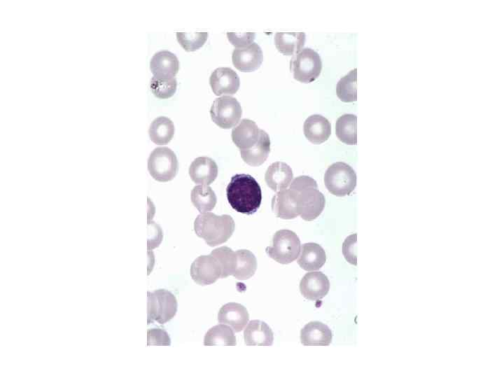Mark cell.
<instances>
[{
  "label": "cell",
  "mask_w": 504,
  "mask_h": 378,
  "mask_svg": "<svg viewBox=\"0 0 504 378\" xmlns=\"http://www.w3.org/2000/svg\"><path fill=\"white\" fill-rule=\"evenodd\" d=\"M272 209L276 217L282 219H293L300 215L297 197L290 189L277 192L272 200Z\"/></svg>",
  "instance_id": "cell-16"
},
{
  "label": "cell",
  "mask_w": 504,
  "mask_h": 378,
  "mask_svg": "<svg viewBox=\"0 0 504 378\" xmlns=\"http://www.w3.org/2000/svg\"><path fill=\"white\" fill-rule=\"evenodd\" d=\"M219 262L221 269V279L232 275L237 267V255L231 248L221 246L213 250L211 253Z\"/></svg>",
  "instance_id": "cell-32"
},
{
  "label": "cell",
  "mask_w": 504,
  "mask_h": 378,
  "mask_svg": "<svg viewBox=\"0 0 504 378\" xmlns=\"http://www.w3.org/2000/svg\"><path fill=\"white\" fill-rule=\"evenodd\" d=\"M174 132V122L164 116L155 118L148 130L150 139L158 145L167 144L172 139Z\"/></svg>",
  "instance_id": "cell-26"
},
{
  "label": "cell",
  "mask_w": 504,
  "mask_h": 378,
  "mask_svg": "<svg viewBox=\"0 0 504 378\" xmlns=\"http://www.w3.org/2000/svg\"><path fill=\"white\" fill-rule=\"evenodd\" d=\"M260 130L253 120L242 119L232 130V141L240 150L251 148L258 142Z\"/></svg>",
  "instance_id": "cell-17"
},
{
  "label": "cell",
  "mask_w": 504,
  "mask_h": 378,
  "mask_svg": "<svg viewBox=\"0 0 504 378\" xmlns=\"http://www.w3.org/2000/svg\"><path fill=\"white\" fill-rule=\"evenodd\" d=\"M212 121L223 129H230L238 124L242 115V108L236 98L223 96L215 99L211 109Z\"/></svg>",
  "instance_id": "cell-9"
},
{
  "label": "cell",
  "mask_w": 504,
  "mask_h": 378,
  "mask_svg": "<svg viewBox=\"0 0 504 378\" xmlns=\"http://www.w3.org/2000/svg\"><path fill=\"white\" fill-rule=\"evenodd\" d=\"M356 68L350 71L338 81L336 93L338 98L344 102H353L357 100Z\"/></svg>",
  "instance_id": "cell-31"
},
{
  "label": "cell",
  "mask_w": 504,
  "mask_h": 378,
  "mask_svg": "<svg viewBox=\"0 0 504 378\" xmlns=\"http://www.w3.org/2000/svg\"><path fill=\"white\" fill-rule=\"evenodd\" d=\"M290 70L295 80L304 83L315 80L322 69V61L318 52L310 48H302L290 59Z\"/></svg>",
  "instance_id": "cell-8"
},
{
  "label": "cell",
  "mask_w": 504,
  "mask_h": 378,
  "mask_svg": "<svg viewBox=\"0 0 504 378\" xmlns=\"http://www.w3.org/2000/svg\"><path fill=\"white\" fill-rule=\"evenodd\" d=\"M236 344V337L233 330L229 326L223 323L211 328L206 332L204 338L205 346H234Z\"/></svg>",
  "instance_id": "cell-28"
},
{
  "label": "cell",
  "mask_w": 504,
  "mask_h": 378,
  "mask_svg": "<svg viewBox=\"0 0 504 378\" xmlns=\"http://www.w3.org/2000/svg\"><path fill=\"white\" fill-rule=\"evenodd\" d=\"M304 134L314 144H320L328 139L331 134L329 120L319 114L309 116L304 122Z\"/></svg>",
  "instance_id": "cell-20"
},
{
  "label": "cell",
  "mask_w": 504,
  "mask_h": 378,
  "mask_svg": "<svg viewBox=\"0 0 504 378\" xmlns=\"http://www.w3.org/2000/svg\"><path fill=\"white\" fill-rule=\"evenodd\" d=\"M237 267L232 276L239 280H246L254 275L257 269V260L248 250L241 249L236 252Z\"/></svg>",
  "instance_id": "cell-29"
},
{
  "label": "cell",
  "mask_w": 504,
  "mask_h": 378,
  "mask_svg": "<svg viewBox=\"0 0 504 378\" xmlns=\"http://www.w3.org/2000/svg\"><path fill=\"white\" fill-rule=\"evenodd\" d=\"M289 189L294 191L300 209L301 218L307 221L316 219L322 213L326 200L318 190L316 181L308 176L296 177Z\"/></svg>",
  "instance_id": "cell-2"
},
{
  "label": "cell",
  "mask_w": 504,
  "mask_h": 378,
  "mask_svg": "<svg viewBox=\"0 0 504 378\" xmlns=\"http://www.w3.org/2000/svg\"><path fill=\"white\" fill-rule=\"evenodd\" d=\"M150 69L155 78H174L179 69V62L173 52L168 50H160L155 52L151 57Z\"/></svg>",
  "instance_id": "cell-14"
},
{
  "label": "cell",
  "mask_w": 504,
  "mask_h": 378,
  "mask_svg": "<svg viewBox=\"0 0 504 378\" xmlns=\"http://www.w3.org/2000/svg\"><path fill=\"white\" fill-rule=\"evenodd\" d=\"M305 40L304 32H277L274 36L276 49L285 55H296L300 52Z\"/></svg>",
  "instance_id": "cell-25"
},
{
  "label": "cell",
  "mask_w": 504,
  "mask_h": 378,
  "mask_svg": "<svg viewBox=\"0 0 504 378\" xmlns=\"http://www.w3.org/2000/svg\"><path fill=\"white\" fill-rule=\"evenodd\" d=\"M293 174L291 168L285 162H276L267 169L265 179L267 185L274 191L279 192L291 183Z\"/></svg>",
  "instance_id": "cell-22"
},
{
  "label": "cell",
  "mask_w": 504,
  "mask_h": 378,
  "mask_svg": "<svg viewBox=\"0 0 504 378\" xmlns=\"http://www.w3.org/2000/svg\"><path fill=\"white\" fill-rule=\"evenodd\" d=\"M226 194L232 208L244 214L255 213L261 204L260 185L249 174H238L233 176L226 188Z\"/></svg>",
  "instance_id": "cell-1"
},
{
  "label": "cell",
  "mask_w": 504,
  "mask_h": 378,
  "mask_svg": "<svg viewBox=\"0 0 504 378\" xmlns=\"http://www.w3.org/2000/svg\"><path fill=\"white\" fill-rule=\"evenodd\" d=\"M234 227V221L230 216H217L211 212L201 213L194 223L196 234L210 246L226 242L232 235Z\"/></svg>",
  "instance_id": "cell-3"
},
{
  "label": "cell",
  "mask_w": 504,
  "mask_h": 378,
  "mask_svg": "<svg viewBox=\"0 0 504 378\" xmlns=\"http://www.w3.org/2000/svg\"><path fill=\"white\" fill-rule=\"evenodd\" d=\"M330 289L328 276L322 272L307 273L301 279L300 290L303 297L316 301L324 298Z\"/></svg>",
  "instance_id": "cell-11"
},
{
  "label": "cell",
  "mask_w": 504,
  "mask_h": 378,
  "mask_svg": "<svg viewBox=\"0 0 504 378\" xmlns=\"http://www.w3.org/2000/svg\"><path fill=\"white\" fill-rule=\"evenodd\" d=\"M244 338L248 346H271L274 340V333L265 322L252 320L244 330Z\"/></svg>",
  "instance_id": "cell-21"
},
{
  "label": "cell",
  "mask_w": 504,
  "mask_h": 378,
  "mask_svg": "<svg viewBox=\"0 0 504 378\" xmlns=\"http://www.w3.org/2000/svg\"><path fill=\"white\" fill-rule=\"evenodd\" d=\"M188 172L193 182L208 186L216 178L218 166L216 162L209 157H198L190 164Z\"/></svg>",
  "instance_id": "cell-18"
},
{
  "label": "cell",
  "mask_w": 504,
  "mask_h": 378,
  "mask_svg": "<svg viewBox=\"0 0 504 378\" xmlns=\"http://www.w3.org/2000/svg\"><path fill=\"white\" fill-rule=\"evenodd\" d=\"M190 276L198 285L206 286L216 282L222 275L218 260L211 254L197 258L190 266Z\"/></svg>",
  "instance_id": "cell-10"
},
{
  "label": "cell",
  "mask_w": 504,
  "mask_h": 378,
  "mask_svg": "<svg viewBox=\"0 0 504 378\" xmlns=\"http://www.w3.org/2000/svg\"><path fill=\"white\" fill-rule=\"evenodd\" d=\"M249 320L246 308L237 302H229L221 307L218 314L220 323L229 326L234 332L241 331Z\"/></svg>",
  "instance_id": "cell-15"
},
{
  "label": "cell",
  "mask_w": 504,
  "mask_h": 378,
  "mask_svg": "<svg viewBox=\"0 0 504 378\" xmlns=\"http://www.w3.org/2000/svg\"><path fill=\"white\" fill-rule=\"evenodd\" d=\"M356 237L357 234H352L347 237L342 245V253L345 259L351 264L356 265Z\"/></svg>",
  "instance_id": "cell-36"
},
{
  "label": "cell",
  "mask_w": 504,
  "mask_h": 378,
  "mask_svg": "<svg viewBox=\"0 0 504 378\" xmlns=\"http://www.w3.org/2000/svg\"><path fill=\"white\" fill-rule=\"evenodd\" d=\"M298 263L306 271L318 270L322 267L326 260L324 249L318 244L306 243L301 246Z\"/></svg>",
  "instance_id": "cell-23"
},
{
  "label": "cell",
  "mask_w": 504,
  "mask_h": 378,
  "mask_svg": "<svg viewBox=\"0 0 504 378\" xmlns=\"http://www.w3.org/2000/svg\"><path fill=\"white\" fill-rule=\"evenodd\" d=\"M243 160L252 167L262 164L267 158L270 152V139L267 133L260 130L258 142L251 148L240 150Z\"/></svg>",
  "instance_id": "cell-24"
},
{
  "label": "cell",
  "mask_w": 504,
  "mask_h": 378,
  "mask_svg": "<svg viewBox=\"0 0 504 378\" xmlns=\"http://www.w3.org/2000/svg\"><path fill=\"white\" fill-rule=\"evenodd\" d=\"M357 116L346 113L338 118L335 124V134L337 138L348 145L357 144Z\"/></svg>",
  "instance_id": "cell-27"
},
{
  "label": "cell",
  "mask_w": 504,
  "mask_h": 378,
  "mask_svg": "<svg viewBox=\"0 0 504 378\" xmlns=\"http://www.w3.org/2000/svg\"><path fill=\"white\" fill-rule=\"evenodd\" d=\"M209 34L206 31L176 32L179 44L186 51H195L200 48L207 40Z\"/></svg>",
  "instance_id": "cell-34"
},
{
  "label": "cell",
  "mask_w": 504,
  "mask_h": 378,
  "mask_svg": "<svg viewBox=\"0 0 504 378\" xmlns=\"http://www.w3.org/2000/svg\"><path fill=\"white\" fill-rule=\"evenodd\" d=\"M262 60V49L255 42L245 48H235L232 54V64L236 69L244 72H251L258 69Z\"/></svg>",
  "instance_id": "cell-13"
},
{
  "label": "cell",
  "mask_w": 504,
  "mask_h": 378,
  "mask_svg": "<svg viewBox=\"0 0 504 378\" xmlns=\"http://www.w3.org/2000/svg\"><path fill=\"white\" fill-rule=\"evenodd\" d=\"M209 84L217 96L233 94L239 88L240 80L237 74L231 68L220 67L211 73Z\"/></svg>",
  "instance_id": "cell-12"
},
{
  "label": "cell",
  "mask_w": 504,
  "mask_h": 378,
  "mask_svg": "<svg viewBox=\"0 0 504 378\" xmlns=\"http://www.w3.org/2000/svg\"><path fill=\"white\" fill-rule=\"evenodd\" d=\"M150 175L160 182L172 180L178 173V164L176 154L167 147L155 148L148 159Z\"/></svg>",
  "instance_id": "cell-7"
},
{
  "label": "cell",
  "mask_w": 504,
  "mask_h": 378,
  "mask_svg": "<svg viewBox=\"0 0 504 378\" xmlns=\"http://www.w3.org/2000/svg\"><path fill=\"white\" fill-rule=\"evenodd\" d=\"M301 249L298 236L290 230H280L275 232L272 245L265 249L269 257L281 264H288L299 256Z\"/></svg>",
  "instance_id": "cell-5"
},
{
  "label": "cell",
  "mask_w": 504,
  "mask_h": 378,
  "mask_svg": "<svg viewBox=\"0 0 504 378\" xmlns=\"http://www.w3.org/2000/svg\"><path fill=\"white\" fill-rule=\"evenodd\" d=\"M177 88L176 78H158L153 76L150 82V88L152 93L159 99H168L172 97Z\"/></svg>",
  "instance_id": "cell-33"
},
{
  "label": "cell",
  "mask_w": 504,
  "mask_h": 378,
  "mask_svg": "<svg viewBox=\"0 0 504 378\" xmlns=\"http://www.w3.org/2000/svg\"><path fill=\"white\" fill-rule=\"evenodd\" d=\"M191 201L200 213L212 210L217 198L214 191L207 185L196 186L191 191Z\"/></svg>",
  "instance_id": "cell-30"
},
{
  "label": "cell",
  "mask_w": 504,
  "mask_h": 378,
  "mask_svg": "<svg viewBox=\"0 0 504 378\" xmlns=\"http://www.w3.org/2000/svg\"><path fill=\"white\" fill-rule=\"evenodd\" d=\"M356 174L353 168L343 162L332 164L324 175V183L328 191L337 197L349 195L356 186Z\"/></svg>",
  "instance_id": "cell-4"
},
{
  "label": "cell",
  "mask_w": 504,
  "mask_h": 378,
  "mask_svg": "<svg viewBox=\"0 0 504 378\" xmlns=\"http://www.w3.org/2000/svg\"><path fill=\"white\" fill-rule=\"evenodd\" d=\"M332 332L319 321H311L300 331V341L304 346H328L332 342Z\"/></svg>",
  "instance_id": "cell-19"
},
{
  "label": "cell",
  "mask_w": 504,
  "mask_h": 378,
  "mask_svg": "<svg viewBox=\"0 0 504 378\" xmlns=\"http://www.w3.org/2000/svg\"><path fill=\"white\" fill-rule=\"evenodd\" d=\"M228 41L236 47V48H245L253 43L255 38L254 32H227Z\"/></svg>",
  "instance_id": "cell-35"
},
{
  "label": "cell",
  "mask_w": 504,
  "mask_h": 378,
  "mask_svg": "<svg viewBox=\"0 0 504 378\" xmlns=\"http://www.w3.org/2000/svg\"><path fill=\"white\" fill-rule=\"evenodd\" d=\"M177 307L175 295L167 290L148 292V324L168 322L176 315Z\"/></svg>",
  "instance_id": "cell-6"
},
{
  "label": "cell",
  "mask_w": 504,
  "mask_h": 378,
  "mask_svg": "<svg viewBox=\"0 0 504 378\" xmlns=\"http://www.w3.org/2000/svg\"><path fill=\"white\" fill-rule=\"evenodd\" d=\"M171 340L168 333L162 329L153 328L148 330V346L164 345L169 346Z\"/></svg>",
  "instance_id": "cell-37"
}]
</instances>
